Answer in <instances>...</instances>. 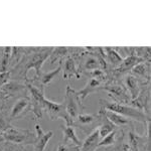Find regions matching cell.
Returning a JSON list of instances; mask_svg holds the SVG:
<instances>
[{"mask_svg": "<svg viewBox=\"0 0 151 151\" xmlns=\"http://www.w3.org/2000/svg\"><path fill=\"white\" fill-rule=\"evenodd\" d=\"M144 62L142 58H139L137 55H130L129 57H127L125 60H122V63L119 65V69L117 70L118 72H126L128 70H132L136 65L141 64V63Z\"/></svg>", "mask_w": 151, "mask_h": 151, "instance_id": "7c38bea8", "label": "cell"}, {"mask_svg": "<svg viewBox=\"0 0 151 151\" xmlns=\"http://www.w3.org/2000/svg\"><path fill=\"white\" fill-rule=\"evenodd\" d=\"M24 88H25V86H24V85L19 84V83L8 82L5 85V86H3V88H2V91L5 92L6 94H8V93H14V92H18V91H20V90L24 89Z\"/></svg>", "mask_w": 151, "mask_h": 151, "instance_id": "ffe728a7", "label": "cell"}, {"mask_svg": "<svg viewBox=\"0 0 151 151\" xmlns=\"http://www.w3.org/2000/svg\"><path fill=\"white\" fill-rule=\"evenodd\" d=\"M116 139V132L115 131H112L111 133H109L107 136H105L104 138H102L99 141V143L97 144V148L102 147V146H109V145H113L115 143Z\"/></svg>", "mask_w": 151, "mask_h": 151, "instance_id": "7402d4cb", "label": "cell"}, {"mask_svg": "<svg viewBox=\"0 0 151 151\" xmlns=\"http://www.w3.org/2000/svg\"><path fill=\"white\" fill-rule=\"evenodd\" d=\"M3 136L6 141L16 144H22V143H28V137L32 134L27 130H21L15 127H8L5 131H3Z\"/></svg>", "mask_w": 151, "mask_h": 151, "instance_id": "5b68a950", "label": "cell"}, {"mask_svg": "<svg viewBox=\"0 0 151 151\" xmlns=\"http://www.w3.org/2000/svg\"><path fill=\"white\" fill-rule=\"evenodd\" d=\"M62 70V65H60L57 69L52 70V72H48V73H42V74L40 75V80L41 82V84L43 85V86H45V85H48L50 84L53 79L55 78V76H58L60 74V72Z\"/></svg>", "mask_w": 151, "mask_h": 151, "instance_id": "e0dca14e", "label": "cell"}, {"mask_svg": "<svg viewBox=\"0 0 151 151\" xmlns=\"http://www.w3.org/2000/svg\"><path fill=\"white\" fill-rule=\"evenodd\" d=\"M42 109H45L47 112L48 116L52 120L58 118H63L64 120H65L67 125L73 126V124H74L73 120H70V117L68 116V114L65 113V102L64 103H55V102L45 98L43 100V103H42Z\"/></svg>", "mask_w": 151, "mask_h": 151, "instance_id": "277c9868", "label": "cell"}, {"mask_svg": "<svg viewBox=\"0 0 151 151\" xmlns=\"http://www.w3.org/2000/svg\"><path fill=\"white\" fill-rule=\"evenodd\" d=\"M108 120V119H107ZM112 131H114V125L112 124L110 121L108 120V123L103 124L101 127L99 128V135H100V139L104 138L105 136H107L109 133H111Z\"/></svg>", "mask_w": 151, "mask_h": 151, "instance_id": "603a6c76", "label": "cell"}, {"mask_svg": "<svg viewBox=\"0 0 151 151\" xmlns=\"http://www.w3.org/2000/svg\"><path fill=\"white\" fill-rule=\"evenodd\" d=\"M30 105V101L28 98H20L16 101V103L13 105L10 112V119L17 118V117L21 116L24 113V111L29 107Z\"/></svg>", "mask_w": 151, "mask_h": 151, "instance_id": "52a82bcc", "label": "cell"}, {"mask_svg": "<svg viewBox=\"0 0 151 151\" xmlns=\"http://www.w3.org/2000/svg\"><path fill=\"white\" fill-rule=\"evenodd\" d=\"M103 109L107 111H112L122 115L126 118H131L133 120H137L139 122H146V116L140 109L134 108V107H129L123 104H119L117 102H107L101 100Z\"/></svg>", "mask_w": 151, "mask_h": 151, "instance_id": "7a4b0ae2", "label": "cell"}, {"mask_svg": "<svg viewBox=\"0 0 151 151\" xmlns=\"http://www.w3.org/2000/svg\"><path fill=\"white\" fill-rule=\"evenodd\" d=\"M7 95H8V94H6L5 92L0 91V100H1V99H4V98H6Z\"/></svg>", "mask_w": 151, "mask_h": 151, "instance_id": "f1b7e54d", "label": "cell"}, {"mask_svg": "<svg viewBox=\"0 0 151 151\" xmlns=\"http://www.w3.org/2000/svg\"><path fill=\"white\" fill-rule=\"evenodd\" d=\"M100 85H101V80L98 79H94V78H91V79L88 81V83L86 84V86L84 87V89H82L81 91L77 92L78 95H79L81 101H83L88 95H90L93 92H96L97 90L99 89Z\"/></svg>", "mask_w": 151, "mask_h": 151, "instance_id": "9c48e42d", "label": "cell"}, {"mask_svg": "<svg viewBox=\"0 0 151 151\" xmlns=\"http://www.w3.org/2000/svg\"><path fill=\"white\" fill-rule=\"evenodd\" d=\"M4 141H6V140H5V138H4V136H3V133L0 132V143L4 142Z\"/></svg>", "mask_w": 151, "mask_h": 151, "instance_id": "f546056e", "label": "cell"}, {"mask_svg": "<svg viewBox=\"0 0 151 151\" xmlns=\"http://www.w3.org/2000/svg\"><path fill=\"white\" fill-rule=\"evenodd\" d=\"M125 84L127 89L130 92L131 95V99L135 100L138 98L140 93V86L139 83H138V80L136 77H134L132 75H129L125 78Z\"/></svg>", "mask_w": 151, "mask_h": 151, "instance_id": "8fae6325", "label": "cell"}, {"mask_svg": "<svg viewBox=\"0 0 151 151\" xmlns=\"http://www.w3.org/2000/svg\"><path fill=\"white\" fill-rule=\"evenodd\" d=\"M55 151H69V148H68L67 144L62 143V144H60L58 146V148L55 149Z\"/></svg>", "mask_w": 151, "mask_h": 151, "instance_id": "4316f807", "label": "cell"}, {"mask_svg": "<svg viewBox=\"0 0 151 151\" xmlns=\"http://www.w3.org/2000/svg\"><path fill=\"white\" fill-rule=\"evenodd\" d=\"M99 140H100L99 129H96L83 142V144L81 146L82 151H93L95 148H97V144L99 143Z\"/></svg>", "mask_w": 151, "mask_h": 151, "instance_id": "30bf717a", "label": "cell"}, {"mask_svg": "<svg viewBox=\"0 0 151 151\" xmlns=\"http://www.w3.org/2000/svg\"><path fill=\"white\" fill-rule=\"evenodd\" d=\"M65 113L70 117V119H75L79 115L80 108L83 109L82 101L80 99L77 91H75L70 85L67 86V91H65Z\"/></svg>", "mask_w": 151, "mask_h": 151, "instance_id": "3957f363", "label": "cell"}, {"mask_svg": "<svg viewBox=\"0 0 151 151\" xmlns=\"http://www.w3.org/2000/svg\"><path fill=\"white\" fill-rule=\"evenodd\" d=\"M35 130H36V133H37V136H41L43 133H45L38 124H36V125H35ZM37 136H36V137H37Z\"/></svg>", "mask_w": 151, "mask_h": 151, "instance_id": "83f0119b", "label": "cell"}, {"mask_svg": "<svg viewBox=\"0 0 151 151\" xmlns=\"http://www.w3.org/2000/svg\"><path fill=\"white\" fill-rule=\"evenodd\" d=\"M10 79V72H0V89L5 86Z\"/></svg>", "mask_w": 151, "mask_h": 151, "instance_id": "484cf974", "label": "cell"}, {"mask_svg": "<svg viewBox=\"0 0 151 151\" xmlns=\"http://www.w3.org/2000/svg\"><path fill=\"white\" fill-rule=\"evenodd\" d=\"M12 47H6L2 50V58H1V67H0V72H6V69L8 67L9 60L11 58Z\"/></svg>", "mask_w": 151, "mask_h": 151, "instance_id": "ac0fdd59", "label": "cell"}, {"mask_svg": "<svg viewBox=\"0 0 151 151\" xmlns=\"http://www.w3.org/2000/svg\"><path fill=\"white\" fill-rule=\"evenodd\" d=\"M63 77H64V79H70V78L73 77H76L79 79L81 77L79 74V70L76 67L75 60L73 58L69 57L65 60L64 69H63Z\"/></svg>", "mask_w": 151, "mask_h": 151, "instance_id": "8992f818", "label": "cell"}, {"mask_svg": "<svg viewBox=\"0 0 151 151\" xmlns=\"http://www.w3.org/2000/svg\"><path fill=\"white\" fill-rule=\"evenodd\" d=\"M68 52V48L67 47H57L53 48L52 53H50V64H55V60H58V58H62L63 57H65Z\"/></svg>", "mask_w": 151, "mask_h": 151, "instance_id": "44dd1931", "label": "cell"}, {"mask_svg": "<svg viewBox=\"0 0 151 151\" xmlns=\"http://www.w3.org/2000/svg\"><path fill=\"white\" fill-rule=\"evenodd\" d=\"M100 68V63L98 58L94 57H89L85 62V69L89 70H95Z\"/></svg>", "mask_w": 151, "mask_h": 151, "instance_id": "cb8c5ba5", "label": "cell"}, {"mask_svg": "<svg viewBox=\"0 0 151 151\" xmlns=\"http://www.w3.org/2000/svg\"><path fill=\"white\" fill-rule=\"evenodd\" d=\"M132 74L137 77H146V74H149V64H138L132 69Z\"/></svg>", "mask_w": 151, "mask_h": 151, "instance_id": "d6986e66", "label": "cell"}, {"mask_svg": "<svg viewBox=\"0 0 151 151\" xmlns=\"http://www.w3.org/2000/svg\"><path fill=\"white\" fill-rule=\"evenodd\" d=\"M53 47L50 48H35V52L31 53L29 58L26 60L25 67H24L23 76L25 81L27 80V73L29 70L33 69L35 70V79H37L41 74V67H42L43 63L50 58V53H52Z\"/></svg>", "mask_w": 151, "mask_h": 151, "instance_id": "6da1fadb", "label": "cell"}, {"mask_svg": "<svg viewBox=\"0 0 151 151\" xmlns=\"http://www.w3.org/2000/svg\"><path fill=\"white\" fill-rule=\"evenodd\" d=\"M53 136L52 131H48V132H45L41 136H37L36 139L33 143L35 146V151H45V147H47V143L52 139Z\"/></svg>", "mask_w": 151, "mask_h": 151, "instance_id": "5bb4252c", "label": "cell"}, {"mask_svg": "<svg viewBox=\"0 0 151 151\" xmlns=\"http://www.w3.org/2000/svg\"><path fill=\"white\" fill-rule=\"evenodd\" d=\"M19 151H23V150L22 149H19Z\"/></svg>", "mask_w": 151, "mask_h": 151, "instance_id": "4dcf8cb0", "label": "cell"}, {"mask_svg": "<svg viewBox=\"0 0 151 151\" xmlns=\"http://www.w3.org/2000/svg\"><path fill=\"white\" fill-rule=\"evenodd\" d=\"M104 52H106V57L108 58V60L114 65H120V64L122 63L123 58L121 57V55L119 53L115 48H111V47H105L103 48Z\"/></svg>", "mask_w": 151, "mask_h": 151, "instance_id": "2e32d148", "label": "cell"}, {"mask_svg": "<svg viewBox=\"0 0 151 151\" xmlns=\"http://www.w3.org/2000/svg\"><path fill=\"white\" fill-rule=\"evenodd\" d=\"M63 134H64V144H67L68 141H70L73 144H75L77 147H81L83 143L81 140L78 138L76 131L73 126H62Z\"/></svg>", "mask_w": 151, "mask_h": 151, "instance_id": "ba28073f", "label": "cell"}, {"mask_svg": "<svg viewBox=\"0 0 151 151\" xmlns=\"http://www.w3.org/2000/svg\"><path fill=\"white\" fill-rule=\"evenodd\" d=\"M104 89L109 92V95H111V96L114 95L115 99L118 98L123 102L128 101V95L126 94V91H125V89H124V87L120 86V85H117V84L108 85V86H106Z\"/></svg>", "mask_w": 151, "mask_h": 151, "instance_id": "4fadbf2b", "label": "cell"}, {"mask_svg": "<svg viewBox=\"0 0 151 151\" xmlns=\"http://www.w3.org/2000/svg\"><path fill=\"white\" fill-rule=\"evenodd\" d=\"M105 116H106V118L108 119L113 125H116V126H123V125L128 124L129 122L126 117L120 115V114H118V113H115V112H112V111H106L105 112Z\"/></svg>", "mask_w": 151, "mask_h": 151, "instance_id": "9a60e30c", "label": "cell"}, {"mask_svg": "<svg viewBox=\"0 0 151 151\" xmlns=\"http://www.w3.org/2000/svg\"><path fill=\"white\" fill-rule=\"evenodd\" d=\"M78 122L82 125H88V124H91L95 120V117L93 115H90V114H79L77 116Z\"/></svg>", "mask_w": 151, "mask_h": 151, "instance_id": "d4e9b609", "label": "cell"}]
</instances>
